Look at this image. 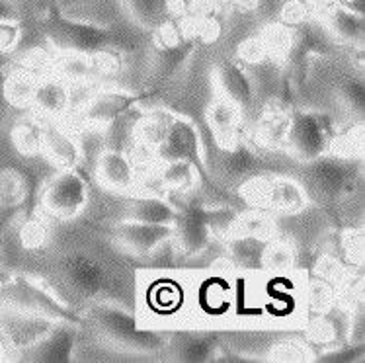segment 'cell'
Segmentation results:
<instances>
[{
	"mask_svg": "<svg viewBox=\"0 0 365 363\" xmlns=\"http://www.w3.org/2000/svg\"><path fill=\"white\" fill-rule=\"evenodd\" d=\"M90 317L98 330L121 348L133 352H158L166 346V340L160 334L139 327L137 317L133 312L125 311L123 307L113 303H98L92 307Z\"/></svg>",
	"mask_w": 365,
	"mask_h": 363,
	"instance_id": "obj_1",
	"label": "cell"
},
{
	"mask_svg": "<svg viewBox=\"0 0 365 363\" xmlns=\"http://www.w3.org/2000/svg\"><path fill=\"white\" fill-rule=\"evenodd\" d=\"M45 30L51 44L61 53H78L92 57L115 44L113 28H100L61 16L57 10L45 20Z\"/></svg>",
	"mask_w": 365,
	"mask_h": 363,
	"instance_id": "obj_2",
	"label": "cell"
},
{
	"mask_svg": "<svg viewBox=\"0 0 365 363\" xmlns=\"http://www.w3.org/2000/svg\"><path fill=\"white\" fill-rule=\"evenodd\" d=\"M0 301L2 307H14L22 311L43 315L59 322H71L73 319L67 305L61 303L51 290H47L38 280H31L26 275H12L6 282L0 283Z\"/></svg>",
	"mask_w": 365,
	"mask_h": 363,
	"instance_id": "obj_3",
	"label": "cell"
},
{
	"mask_svg": "<svg viewBox=\"0 0 365 363\" xmlns=\"http://www.w3.org/2000/svg\"><path fill=\"white\" fill-rule=\"evenodd\" d=\"M284 143L301 160L313 163L332 148L334 133L330 119L317 111H297L287 121Z\"/></svg>",
	"mask_w": 365,
	"mask_h": 363,
	"instance_id": "obj_4",
	"label": "cell"
},
{
	"mask_svg": "<svg viewBox=\"0 0 365 363\" xmlns=\"http://www.w3.org/2000/svg\"><path fill=\"white\" fill-rule=\"evenodd\" d=\"M88 203V184L75 168L57 172L41 192V208L49 215L73 219L81 215Z\"/></svg>",
	"mask_w": 365,
	"mask_h": 363,
	"instance_id": "obj_5",
	"label": "cell"
},
{
	"mask_svg": "<svg viewBox=\"0 0 365 363\" xmlns=\"http://www.w3.org/2000/svg\"><path fill=\"white\" fill-rule=\"evenodd\" d=\"M57 322L59 320H53L43 315L4 307L0 311V340L4 342L6 349L26 352L51 332Z\"/></svg>",
	"mask_w": 365,
	"mask_h": 363,
	"instance_id": "obj_6",
	"label": "cell"
},
{
	"mask_svg": "<svg viewBox=\"0 0 365 363\" xmlns=\"http://www.w3.org/2000/svg\"><path fill=\"white\" fill-rule=\"evenodd\" d=\"M61 275L76 295L96 299L108 287L110 275L102 262L86 252H71L61 260Z\"/></svg>",
	"mask_w": 365,
	"mask_h": 363,
	"instance_id": "obj_7",
	"label": "cell"
},
{
	"mask_svg": "<svg viewBox=\"0 0 365 363\" xmlns=\"http://www.w3.org/2000/svg\"><path fill=\"white\" fill-rule=\"evenodd\" d=\"M115 240L129 252L137 256H149L166 242H170L174 235V225H155V223H141L133 219L121 221L115 230Z\"/></svg>",
	"mask_w": 365,
	"mask_h": 363,
	"instance_id": "obj_8",
	"label": "cell"
},
{
	"mask_svg": "<svg viewBox=\"0 0 365 363\" xmlns=\"http://www.w3.org/2000/svg\"><path fill=\"white\" fill-rule=\"evenodd\" d=\"M246 192L258 203L284 213H295L307 205V193L303 192V188L289 178H258L248 184Z\"/></svg>",
	"mask_w": 365,
	"mask_h": 363,
	"instance_id": "obj_9",
	"label": "cell"
},
{
	"mask_svg": "<svg viewBox=\"0 0 365 363\" xmlns=\"http://www.w3.org/2000/svg\"><path fill=\"white\" fill-rule=\"evenodd\" d=\"M55 10L68 20L100 28H115L125 16L121 0H57Z\"/></svg>",
	"mask_w": 365,
	"mask_h": 363,
	"instance_id": "obj_10",
	"label": "cell"
},
{
	"mask_svg": "<svg viewBox=\"0 0 365 363\" xmlns=\"http://www.w3.org/2000/svg\"><path fill=\"white\" fill-rule=\"evenodd\" d=\"M96 178L100 184L118 193H129L137 188V166L120 148H104L96 160Z\"/></svg>",
	"mask_w": 365,
	"mask_h": 363,
	"instance_id": "obj_11",
	"label": "cell"
},
{
	"mask_svg": "<svg viewBox=\"0 0 365 363\" xmlns=\"http://www.w3.org/2000/svg\"><path fill=\"white\" fill-rule=\"evenodd\" d=\"M202 147L195 127L186 119L168 118L164 141L158 145L157 155L160 160H186L197 166Z\"/></svg>",
	"mask_w": 365,
	"mask_h": 363,
	"instance_id": "obj_12",
	"label": "cell"
},
{
	"mask_svg": "<svg viewBox=\"0 0 365 363\" xmlns=\"http://www.w3.org/2000/svg\"><path fill=\"white\" fill-rule=\"evenodd\" d=\"M135 98L125 90H98L90 102L82 108V119L88 127L108 129L133 106Z\"/></svg>",
	"mask_w": 365,
	"mask_h": 363,
	"instance_id": "obj_13",
	"label": "cell"
},
{
	"mask_svg": "<svg viewBox=\"0 0 365 363\" xmlns=\"http://www.w3.org/2000/svg\"><path fill=\"white\" fill-rule=\"evenodd\" d=\"M211 227H209L207 209L190 208L186 211H178L174 221V235L172 240L180 246V250L186 254H200L211 242Z\"/></svg>",
	"mask_w": 365,
	"mask_h": 363,
	"instance_id": "obj_14",
	"label": "cell"
},
{
	"mask_svg": "<svg viewBox=\"0 0 365 363\" xmlns=\"http://www.w3.org/2000/svg\"><path fill=\"white\" fill-rule=\"evenodd\" d=\"M38 118L45 121L65 118L71 110L68 84L61 76H45L36 84V92L31 98V106Z\"/></svg>",
	"mask_w": 365,
	"mask_h": 363,
	"instance_id": "obj_15",
	"label": "cell"
},
{
	"mask_svg": "<svg viewBox=\"0 0 365 363\" xmlns=\"http://www.w3.org/2000/svg\"><path fill=\"white\" fill-rule=\"evenodd\" d=\"M41 153L61 168H75L82 158V147L75 135L67 131L65 127L57 126L53 121H45V119Z\"/></svg>",
	"mask_w": 365,
	"mask_h": 363,
	"instance_id": "obj_16",
	"label": "cell"
},
{
	"mask_svg": "<svg viewBox=\"0 0 365 363\" xmlns=\"http://www.w3.org/2000/svg\"><path fill=\"white\" fill-rule=\"evenodd\" d=\"M76 332L68 322H57L45 338L26 349L34 362H68L75 349Z\"/></svg>",
	"mask_w": 365,
	"mask_h": 363,
	"instance_id": "obj_17",
	"label": "cell"
},
{
	"mask_svg": "<svg viewBox=\"0 0 365 363\" xmlns=\"http://www.w3.org/2000/svg\"><path fill=\"white\" fill-rule=\"evenodd\" d=\"M178 209L157 193H137L127 205L125 219L155 225H174Z\"/></svg>",
	"mask_w": 365,
	"mask_h": 363,
	"instance_id": "obj_18",
	"label": "cell"
},
{
	"mask_svg": "<svg viewBox=\"0 0 365 363\" xmlns=\"http://www.w3.org/2000/svg\"><path fill=\"white\" fill-rule=\"evenodd\" d=\"M217 84L221 94L227 100H231L232 104H237L242 110V106H248L254 98L252 82L245 73V68H240L235 63H225L223 67L217 71Z\"/></svg>",
	"mask_w": 365,
	"mask_h": 363,
	"instance_id": "obj_19",
	"label": "cell"
},
{
	"mask_svg": "<svg viewBox=\"0 0 365 363\" xmlns=\"http://www.w3.org/2000/svg\"><path fill=\"white\" fill-rule=\"evenodd\" d=\"M26 193L28 184L20 172L12 168L0 172V229H4V225L22 208Z\"/></svg>",
	"mask_w": 365,
	"mask_h": 363,
	"instance_id": "obj_20",
	"label": "cell"
},
{
	"mask_svg": "<svg viewBox=\"0 0 365 363\" xmlns=\"http://www.w3.org/2000/svg\"><path fill=\"white\" fill-rule=\"evenodd\" d=\"M207 121L217 139L225 143V147H229V145H232V139L239 131L240 108L227 98H219L209 108Z\"/></svg>",
	"mask_w": 365,
	"mask_h": 363,
	"instance_id": "obj_21",
	"label": "cell"
},
{
	"mask_svg": "<svg viewBox=\"0 0 365 363\" xmlns=\"http://www.w3.org/2000/svg\"><path fill=\"white\" fill-rule=\"evenodd\" d=\"M125 14L143 28H164L170 16V0H121Z\"/></svg>",
	"mask_w": 365,
	"mask_h": 363,
	"instance_id": "obj_22",
	"label": "cell"
},
{
	"mask_svg": "<svg viewBox=\"0 0 365 363\" xmlns=\"http://www.w3.org/2000/svg\"><path fill=\"white\" fill-rule=\"evenodd\" d=\"M346 170L340 163L330 160V158H317L311 166V182L313 185L327 198L340 195L346 185Z\"/></svg>",
	"mask_w": 365,
	"mask_h": 363,
	"instance_id": "obj_23",
	"label": "cell"
},
{
	"mask_svg": "<svg viewBox=\"0 0 365 363\" xmlns=\"http://www.w3.org/2000/svg\"><path fill=\"white\" fill-rule=\"evenodd\" d=\"M328 28L346 44H359L364 39V16L354 8L334 6L328 12Z\"/></svg>",
	"mask_w": 365,
	"mask_h": 363,
	"instance_id": "obj_24",
	"label": "cell"
},
{
	"mask_svg": "<svg viewBox=\"0 0 365 363\" xmlns=\"http://www.w3.org/2000/svg\"><path fill=\"white\" fill-rule=\"evenodd\" d=\"M158 180L166 190L187 192L197 182V166L186 160H164Z\"/></svg>",
	"mask_w": 365,
	"mask_h": 363,
	"instance_id": "obj_25",
	"label": "cell"
},
{
	"mask_svg": "<svg viewBox=\"0 0 365 363\" xmlns=\"http://www.w3.org/2000/svg\"><path fill=\"white\" fill-rule=\"evenodd\" d=\"M38 81L39 78L28 73L26 68L14 71L4 82V96L16 108H30Z\"/></svg>",
	"mask_w": 365,
	"mask_h": 363,
	"instance_id": "obj_26",
	"label": "cell"
},
{
	"mask_svg": "<svg viewBox=\"0 0 365 363\" xmlns=\"http://www.w3.org/2000/svg\"><path fill=\"white\" fill-rule=\"evenodd\" d=\"M16 147L24 155H38L43 148V121L36 116V118L24 119L14 127L12 133Z\"/></svg>",
	"mask_w": 365,
	"mask_h": 363,
	"instance_id": "obj_27",
	"label": "cell"
},
{
	"mask_svg": "<svg viewBox=\"0 0 365 363\" xmlns=\"http://www.w3.org/2000/svg\"><path fill=\"white\" fill-rule=\"evenodd\" d=\"M174 352L184 362H207L217 352V344L203 334H186L174 342Z\"/></svg>",
	"mask_w": 365,
	"mask_h": 363,
	"instance_id": "obj_28",
	"label": "cell"
},
{
	"mask_svg": "<svg viewBox=\"0 0 365 363\" xmlns=\"http://www.w3.org/2000/svg\"><path fill=\"white\" fill-rule=\"evenodd\" d=\"M266 238L250 237V235H240L231 245V258L239 262L245 267H256L264 264V254H266Z\"/></svg>",
	"mask_w": 365,
	"mask_h": 363,
	"instance_id": "obj_29",
	"label": "cell"
},
{
	"mask_svg": "<svg viewBox=\"0 0 365 363\" xmlns=\"http://www.w3.org/2000/svg\"><path fill=\"white\" fill-rule=\"evenodd\" d=\"M227 148V155L221 160V170L225 176L229 178H242L248 172L254 170L256 166V158H254L252 150H248V147H235L229 145Z\"/></svg>",
	"mask_w": 365,
	"mask_h": 363,
	"instance_id": "obj_30",
	"label": "cell"
},
{
	"mask_svg": "<svg viewBox=\"0 0 365 363\" xmlns=\"http://www.w3.org/2000/svg\"><path fill=\"white\" fill-rule=\"evenodd\" d=\"M264 262L272 270L284 272V270H287L293 264V250L287 245H284V242H276V245L266 246Z\"/></svg>",
	"mask_w": 365,
	"mask_h": 363,
	"instance_id": "obj_31",
	"label": "cell"
},
{
	"mask_svg": "<svg viewBox=\"0 0 365 363\" xmlns=\"http://www.w3.org/2000/svg\"><path fill=\"white\" fill-rule=\"evenodd\" d=\"M22 39V28L14 18L0 20V53H12Z\"/></svg>",
	"mask_w": 365,
	"mask_h": 363,
	"instance_id": "obj_32",
	"label": "cell"
},
{
	"mask_svg": "<svg viewBox=\"0 0 365 363\" xmlns=\"http://www.w3.org/2000/svg\"><path fill=\"white\" fill-rule=\"evenodd\" d=\"M272 352H274V359H279V362H305L309 359V349L295 340L279 342Z\"/></svg>",
	"mask_w": 365,
	"mask_h": 363,
	"instance_id": "obj_33",
	"label": "cell"
},
{
	"mask_svg": "<svg viewBox=\"0 0 365 363\" xmlns=\"http://www.w3.org/2000/svg\"><path fill=\"white\" fill-rule=\"evenodd\" d=\"M24 242L28 246H38L45 240V225L41 221H30L26 223L22 229Z\"/></svg>",
	"mask_w": 365,
	"mask_h": 363,
	"instance_id": "obj_34",
	"label": "cell"
},
{
	"mask_svg": "<svg viewBox=\"0 0 365 363\" xmlns=\"http://www.w3.org/2000/svg\"><path fill=\"white\" fill-rule=\"evenodd\" d=\"M344 100H346V104L351 106L354 110H356V106L361 108V102H364V88H361V84L356 81H350L344 84Z\"/></svg>",
	"mask_w": 365,
	"mask_h": 363,
	"instance_id": "obj_35",
	"label": "cell"
},
{
	"mask_svg": "<svg viewBox=\"0 0 365 363\" xmlns=\"http://www.w3.org/2000/svg\"><path fill=\"white\" fill-rule=\"evenodd\" d=\"M332 303V291L324 283H319L311 290V305L314 309H327Z\"/></svg>",
	"mask_w": 365,
	"mask_h": 363,
	"instance_id": "obj_36",
	"label": "cell"
},
{
	"mask_svg": "<svg viewBox=\"0 0 365 363\" xmlns=\"http://www.w3.org/2000/svg\"><path fill=\"white\" fill-rule=\"evenodd\" d=\"M6 18H14V8L8 0H0V20H6Z\"/></svg>",
	"mask_w": 365,
	"mask_h": 363,
	"instance_id": "obj_37",
	"label": "cell"
},
{
	"mask_svg": "<svg viewBox=\"0 0 365 363\" xmlns=\"http://www.w3.org/2000/svg\"><path fill=\"white\" fill-rule=\"evenodd\" d=\"M2 250H4V237H2V229H0V258H2Z\"/></svg>",
	"mask_w": 365,
	"mask_h": 363,
	"instance_id": "obj_38",
	"label": "cell"
}]
</instances>
